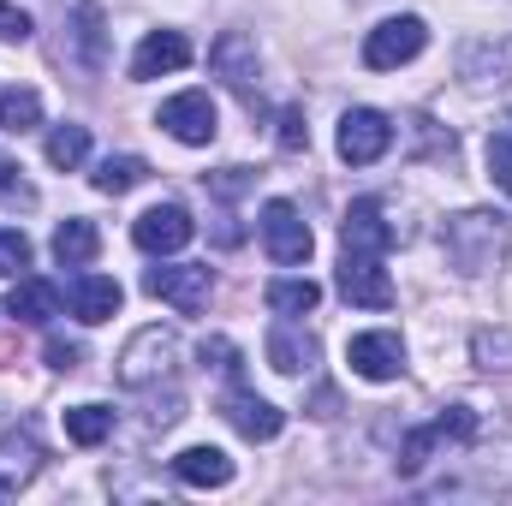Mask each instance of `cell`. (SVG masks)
Returning <instances> with one entry per match:
<instances>
[{"mask_svg":"<svg viewBox=\"0 0 512 506\" xmlns=\"http://www.w3.org/2000/svg\"><path fill=\"white\" fill-rule=\"evenodd\" d=\"M507 215H483V209H471V215H453L447 221V233H441V245L453 256V268L459 274H489L501 256H507Z\"/></svg>","mask_w":512,"mask_h":506,"instance_id":"cell-1","label":"cell"},{"mask_svg":"<svg viewBox=\"0 0 512 506\" xmlns=\"http://www.w3.org/2000/svg\"><path fill=\"white\" fill-rule=\"evenodd\" d=\"M471 441H477V411L471 405H447L435 423H423V429H411L399 441V477H417L441 447H471Z\"/></svg>","mask_w":512,"mask_h":506,"instance_id":"cell-2","label":"cell"},{"mask_svg":"<svg viewBox=\"0 0 512 506\" xmlns=\"http://www.w3.org/2000/svg\"><path fill=\"white\" fill-rule=\"evenodd\" d=\"M173 364H179V334L173 328H137L126 340V352H120V381L149 387V381L173 376Z\"/></svg>","mask_w":512,"mask_h":506,"instance_id":"cell-3","label":"cell"},{"mask_svg":"<svg viewBox=\"0 0 512 506\" xmlns=\"http://www.w3.org/2000/svg\"><path fill=\"white\" fill-rule=\"evenodd\" d=\"M143 292L161 298V304H173L179 316H197L209 304V292H215V274H209V262H173V268H149Z\"/></svg>","mask_w":512,"mask_h":506,"instance_id":"cell-4","label":"cell"},{"mask_svg":"<svg viewBox=\"0 0 512 506\" xmlns=\"http://www.w3.org/2000/svg\"><path fill=\"white\" fill-rule=\"evenodd\" d=\"M262 245H268V256L280 262V268H298V262H310V227H304V215L286 203V197H274V203H262Z\"/></svg>","mask_w":512,"mask_h":506,"instance_id":"cell-5","label":"cell"},{"mask_svg":"<svg viewBox=\"0 0 512 506\" xmlns=\"http://www.w3.org/2000/svg\"><path fill=\"white\" fill-rule=\"evenodd\" d=\"M423 42H429V24H423V18H387V24H376V30L364 36V66H370V72H393V66L417 60Z\"/></svg>","mask_w":512,"mask_h":506,"instance_id":"cell-6","label":"cell"},{"mask_svg":"<svg viewBox=\"0 0 512 506\" xmlns=\"http://www.w3.org/2000/svg\"><path fill=\"white\" fill-rule=\"evenodd\" d=\"M340 298L346 304H364V310H393V280H387V268H382V256H364V251H346L340 256Z\"/></svg>","mask_w":512,"mask_h":506,"instance_id":"cell-7","label":"cell"},{"mask_svg":"<svg viewBox=\"0 0 512 506\" xmlns=\"http://www.w3.org/2000/svg\"><path fill=\"white\" fill-rule=\"evenodd\" d=\"M191 233H197V221L179 209V203H155V209H143L137 221H131V239H137V251L149 256H173L191 245Z\"/></svg>","mask_w":512,"mask_h":506,"instance_id":"cell-8","label":"cell"},{"mask_svg":"<svg viewBox=\"0 0 512 506\" xmlns=\"http://www.w3.org/2000/svg\"><path fill=\"white\" fill-rule=\"evenodd\" d=\"M387 143H393V120H387L382 108H352L340 120V161H352V167L382 161Z\"/></svg>","mask_w":512,"mask_h":506,"instance_id":"cell-9","label":"cell"},{"mask_svg":"<svg viewBox=\"0 0 512 506\" xmlns=\"http://www.w3.org/2000/svg\"><path fill=\"white\" fill-rule=\"evenodd\" d=\"M346 358H352V370H358L364 381H393L399 370H405V340H399L393 328H376V334H352Z\"/></svg>","mask_w":512,"mask_h":506,"instance_id":"cell-10","label":"cell"},{"mask_svg":"<svg viewBox=\"0 0 512 506\" xmlns=\"http://www.w3.org/2000/svg\"><path fill=\"white\" fill-rule=\"evenodd\" d=\"M161 126L173 131L179 143H215V102L209 90H179L173 102H161Z\"/></svg>","mask_w":512,"mask_h":506,"instance_id":"cell-11","label":"cell"},{"mask_svg":"<svg viewBox=\"0 0 512 506\" xmlns=\"http://www.w3.org/2000/svg\"><path fill=\"white\" fill-rule=\"evenodd\" d=\"M221 417H227L245 441H274V435L286 429V411L268 405V399H256L251 387H233V393L221 399Z\"/></svg>","mask_w":512,"mask_h":506,"instance_id":"cell-12","label":"cell"},{"mask_svg":"<svg viewBox=\"0 0 512 506\" xmlns=\"http://www.w3.org/2000/svg\"><path fill=\"white\" fill-rule=\"evenodd\" d=\"M209 66H215L245 102H256V42L245 36V30H227V36L209 48Z\"/></svg>","mask_w":512,"mask_h":506,"instance_id":"cell-13","label":"cell"},{"mask_svg":"<svg viewBox=\"0 0 512 506\" xmlns=\"http://www.w3.org/2000/svg\"><path fill=\"white\" fill-rule=\"evenodd\" d=\"M179 66H191L185 30H149L131 54V78H161V72H179Z\"/></svg>","mask_w":512,"mask_h":506,"instance_id":"cell-14","label":"cell"},{"mask_svg":"<svg viewBox=\"0 0 512 506\" xmlns=\"http://www.w3.org/2000/svg\"><path fill=\"white\" fill-rule=\"evenodd\" d=\"M120 298H126V292H120V280H108V274H72V280H66V304H72V316L90 322V328L108 322V316L120 310Z\"/></svg>","mask_w":512,"mask_h":506,"instance_id":"cell-15","label":"cell"},{"mask_svg":"<svg viewBox=\"0 0 512 506\" xmlns=\"http://www.w3.org/2000/svg\"><path fill=\"white\" fill-rule=\"evenodd\" d=\"M340 239H346V251L387 256L399 233L382 221V203H370V197H364V203H352V209H346V221H340Z\"/></svg>","mask_w":512,"mask_h":506,"instance_id":"cell-16","label":"cell"},{"mask_svg":"<svg viewBox=\"0 0 512 506\" xmlns=\"http://www.w3.org/2000/svg\"><path fill=\"white\" fill-rule=\"evenodd\" d=\"M60 286L54 280H30V274H18V286L6 292V316H18V322H30V328H48L54 316H60Z\"/></svg>","mask_w":512,"mask_h":506,"instance_id":"cell-17","label":"cell"},{"mask_svg":"<svg viewBox=\"0 0 512 506\" xmlns=\"http://www.w3.org/2000/svg\"><path fill=\"white\" fill-rule=\"evenodd\" d=\"M173 477H179L185 489H227V483H233V459H227L221 447H185V453L173 459Z\"/></svg>","mask_w":512,"mask_h":506,"instance_id":"cell-18","label":"cell"},{"mask_svg":"<svg viewBox=\"0 0 512 506\" xmlns=\"http://www.w3.org/2000/svg\"><path fill=\"white\" fill-rule=\"evenodd\" d=\"M268 364H274L280 376H304V370L316 364V340H310V334H298V328H292V316H280V322L268 328Z\"/></svg>","mask_w":512,"mask_h":506,"instance_id":"cell-19","label":"cell"},{"mask_svg":"<svg viewBox=\"0 0 512 506\" xmlns=\"http://www.w3.org/2000/svg\"><path fill=\"white\" fill-rule=\"evenodd\" d=\"M268 310L274 316H310L316 304H322V286L310 280V274H286V280H268Z\"/></svg>","mask_w":512,"mask_h":506,"instance_id":"cell-20","label":"cell"},{"mask_svg":"<svg viewBox=\"0 0 512 506\" xmlns=\"http://www.w3.org/2000/svg\"><path fill=\"white\" fill-rule=\"evenodd\" d=\"M96 251H102L96 221H60L54 227V262L60 268H84V262H96Z\"/></svg>","mask_w":512,"mask_h":506,"instance_id":"cell-21","label":"cell"},{"mask_svg":"<svg viewBox=\"0 0 512 506\" xmlns=\"http://www.w3.org/2000/svg\"><path fill=\"white\" fill-rule=\"evenodd\" d=\"M42 465V453H36V435H6L0 441V501L18 489V483H30V471Z\"/></svg>","mask_w":512,"mask_h":506,"instance_id":"cell-22","label":"cell"},{"mask_svg":"<svg viewBox=\"0 0 512 506\" xmlns=\"http://www.w3.org/2000/svg\"><path fill=\"white\" fill-rule=\"evenodd\" d=\"M459 72L471 78V84H501V78H512V36L495 48V42H471L465 54H459Z\"/></svg>","mask_w":512,"mask_h":506,"instance_id":"cell-23","label":"cell"},{"mask_svg":"<svg viewBox=\"0 0 512 506\" xmlns=\"http://www.w3.org/2000/svg\"><path fill=\"white\" fill-rule=\"evenodd\" d=\"M143 179H149V161L143 155H108L96 167V191L102 197H126L131 185H143Z\"/></svg>","mask_w":512,"mask_h":506,"instance_id":"cell-24","label":"cell"},{"mask_svg":"<svg viewBox=\"0 0 512 506\" xmlns=\"http://www.w3.org/2000/svg\"><path fill=\"white\" fill-rule=\"evenodd\" d=\"M66 435H72L78 447H102V441L114 435V411H108V405H72V411H66Z\"/></svg>","mask_w":512,"mask_h":506,"instance_id":"cell-25","label":"cell"},{"mask_svg":"<svg viewBox=\"0 0 512 506\" xmlns=\"http://www.w3.org/2000/svg\"><path fill=\"white\" fill-rule=\"evenodd\" d=\"M36 126H42V96L36 90H0V131L24 137Z\"/></svg>","mask_w":512,"mask_h":506,"instance_id":"cell-26","label":"cell"},{"mask_svg":"<svg viewBox=\"0 0 512 506\" xmlns=\"http://www.w3.org/2000/svg\"><path fill=\"white\" fill-rule=\"evenodd\" d=\"M84 155H90V126H54L48 131V161H54L60 173L84 167Z\"/></svg>","mask_w":512,"mask_h":506,"instance_id":"cell-27","label":"cell"},{"mask_svg":"<svg viewBox=\"0 0 512 506\" xmlns=\"http://www.w3.org/2000/svg\"><path fill=\"white\" fill-rule=\"evenodd\" d=\"M471 358H477L483 370H512V334H507V328H477Z\"/></svg>","mask_w":512,"mask_h":506,"instance_id":"cell-28","label":"cell"},{"mask_svg":"<svg viewBox=\"0 0 512 506\" xmlns=\"http://www.w3.org/2000/svg\"><path fill=\"white\" fill-rule=\"evenodd\" d=\"M0 209H36V185L12 161H0Z\"/></svg>","mask_w":512,"mask_h":506,"instance_id":"cell-29","label":"cell"},{"mask_svg":"<svg viewBox=\"0 0 512 506\" xmlns=\"http://www.w3.org/2000/svg\"><path fill=\"white\" fill-rule=\"evenodd\" d=\"M24 268H30V239L18 227H0V280H12Z\"/></svg>","mask_w":512,"mask_h":506,"instance_id":"cell-30","label":"cell"},{"mask_svg":"<svg viewBox=\"0 0 512 506\" xmlns=\"http://www.w3.org/2000/svg\"><path fill=\"white\" fill-rule=\"evenodd\" d=\"M489 179L512 197V131H495L489 137Z\"/></svg>","mask_w":512,"mask_h":506,"instance_id":"cell-31","label":"cell"},{"mask_svg":"<svg viewBox=\"0 0 512 506\" xmlns=\"http://www.w3.org/2000/svg\"><path fill=\"white\" fill-rule=\"evenodd\" d=\"M280 149L286 155H298V149H310V126H304V108H280Z\"/></svg>","mask_w":512,"mask_h":506,"instance_id":"cell-32","label":"cell"},{"mask_svg":"<svg viewBox=\"0 0 512 506\" xmlns=\"http://www.w3.org/2000/svg\"><path fill=\"white\" fill-rule=\"evenodd\" d=\"M209 191H215V197H239V191H251V167H221V173H209Z\"/></svg>","mask_w":512,"mask_h":506,"instance_id":"cell-33","label":"cell"},{"mask_svg":"<svg viewBox=\"0 0 512 506\" xmlns=\"http://www.w3.org/2000/svg\"><path fill=\"white\" fill-rule=\"evenodd\" d=\"M48 364H54V370H78V364H84V346H78V340L48 334Z\"/></svg>","mask_w":512,"mask_h":506,"instance_id":"cell-34","label":"cell"},{"mask_svg":"<svg viewBox=\"0 0 512 506\" xmlns=\"http://www.w3.org/2000/svg\"><path fill=\"white\" fill-rule=\"evenodd\" d=\"M24 36H30V12L0 0V42H24Z\"/></svg>","mask_w":512,"mask_h":506,"instance_id":"cell-35","label":"cell"}]
</instances>
